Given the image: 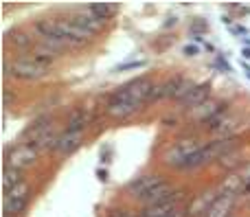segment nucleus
Returning <instances> with one entry per match:
<instances>
[{"label":"nucleus","mask_w":250,"mask_h":217,"mask_svg":"<svg viewBox=\"0 0 250 217\" xmlns=\"http://www.w3.org/2000/svg\"><path fill=\"white\" fill-rule=\"evenodd\" d=\"M156 83L149 77H136L132 81L123 83L105 105V114L112 118H127L136 114L145 103H149V95Z\"/></svg>","instance_id":"nucleus-1"},{"label":"nucleus","mask_w":250,"mask_h":217,"mask_svg":"<svg viewBox=\"0 0 250 217\" xmlns=\"http://www.w3.org/2000/svg\"><path fill=\"white\" fill-rule=\"evenodd\" d=\"M202 145L204 143L198 138V136H182V138H178L176 143L165 152L163 162L167 167H173V169H185V165L189 162V158L193 156Z\"/></svg>","instance_id":"nucleus-2"},{"label":"nucleus","mask_w":250,"mask_h":217,"mask_svg":"<svg viewBox=\"0 0 250 217\" xmlns=\"http://www.w3.org/2000/svg\"><path fill=\"white\" fill-rule=\"evenodd\" d=\"M4 73L16 79L33 81V79H42L48 73V66L40 64L33 55H22V57H16L13 61H4Z\"/></svg>","instance_id":"nucleus-3"},{"label":"nucleus","mask_w":250,"mask_h":217,"mask_svg":"<svg viewBox=\"0 0 250 217\" xmlns=\"http://www.w3.org/2000/svg\"><path fill=\"white\" fill-rule=\"evenodd\" d=\"M31 197V187L29 182H20L18 187H13L11 191H7L2 196V213L4 217H16L26 209Z\"/></svg>","instance_id":"nucleus-4"},{"label":"nucleus","mask_w":250,"mask_h":217,"mask_svg":"<svg viewBox=\"0 0 250 217\" xmlns=\"http://www.w3.org/2000/svg\"><path fill=\"white\" fill-rule=\"evenodd\" d=\"M40 158V152L33 147L31 143H22V145H16V147L11 149V152L7 154V160H4V167H9V169H26V167L35 165Z\"/></svg>","instance_id":"nucleus-5"},{"label":"nucleus","mask_w":250,"mask_h":217,"mask_svg":"<svg viewBox=\"0 0 250 217\" xmlns=\"http://www.w3.org/2000/svg\"><path fill=\"white\" fill-rule=\"evenodd\" d=\"M185 197H187V191H185V189H178L171 197H167V200L160 202V204L145 206V209H143L138 215H141V217H171V215H176L178 211L182 209Z\"/></svg>","instance_id":"nucleus-6"},{"label":"nucleus","mask_w":250,"mask_h":217,"mask_svg":"<svg viewBox=\"0 0 250 217\" xmlns=\"http://www.w3.org/2000/svg\"><path fill=\"white\" fill-rule=\"evenodd\" d=\"M165 178L158 174H145V176H138L136 180H132V182L125 187V191H127V196H132L134 200L141 202L143 197H147L151 191H154L158 184H163Z\"/></svg>","instance_id":"nucleus-7"},{"label":"nucleus","mask_w":250,"mask_h":217,"mask_svg":"<svg viewBox=\"0 0 250 217\" xmlns=\"http://www.w3.org/2000/svg\"><path fill=\"white\" fill-rule=\"evenodd\" d=\"M55 26L60 31L62 39H64L68 46H83V44L90 42L92 35H88L86 31H82L73 20H64V18H55Z\"/></svg>","instance_id":"nucleus-8"},{"label":"nucleus","mask_w":250,"mask_h":217,"mask_svg":"<svg viewBox=\"0 0 250 217\" xmlns=\"http://www.w3.org/2000/svg\"><path fill=\"white\" fill-rule=\"evenodd\" d=\"M220 197V191L217 189H208V191L200 193V196H195L193 200L189 202V206H187V217H200L211 211V206L215 204V200Z\"/></svg>","instance_id":"nucleus-9"},{"label":"nucleus","mask_w":250,"mask_h":217,"mask_svg":"<svg viewBox=\"0 0 250 217\" xmlns=\"http://www.w3.org/2000/svg\"><path fill=\"white\" fill-rule=\"evenodd\" d=\"M208 97H211V83H208V81L195 83V86L189 90V95H187L185 99L180 101V108H185V110H195V108H200V105L207 103Z\"/></svg>","instance_id":"nucleus-10"},{"label":"nucleus","mask_w":250,"mask_h":217,"mask_svg":"<svg viewBox=\"0 0 250 217\" xmlns=\"http://www.w3.org/2000/svg\"><path fill=\"white\" fill-rule=\"evenodd\" d=\"M224 114H226V103L224 101H207L204 105L195 108V121L211 125L213 121H217V118L224 117Z\"/></svg>","instance_id":"nucleus-11"},{"label":"nucleus","mask_w":250,"mask_h":217,"mask_svg":"<svg viewBox=\"0 0 250 217\" xmlns=\"http://www.w3.org/2000/svg\"><path fill=\"white\" fill-rule=\"evenodd\" d=\"M70 20H73L82 31H86L88 35H97L101 29H104V20H99L88 7L82 9V11H77V13H73Z\"/></svg>","instance_id":"nucleus-12"},{"label":"nucleus","mask_w":250,"mask_h":217,"mask_svg":"<svg viewBox=\"0 0 250 217\" xmlns=\"http://www.w3.org/2000/svg\"><path fill=\"white\" fill-rule=\"evenodd\" d=\"M83 143V132H62L60 140L55 145V154L57 156H70L75 149H79Z\"/></svg>","instance_id":"nucleus-13"},{"label":"nucleus","mask_w":250,"mask_h":217,"mask_svg":"<svg viewBox=\"0 0 250 217\" xmlns=\"http://www.w3.org/2000/svg\"><path fill=\"white\" fill-rule=\"evenodd\" d=\"M237 197L239 196H220L215 200V204L211 206V211L207 213V217H233L230 213H233L235 204H237Z\"/></svg>","instance_id":"nucleus-14"},{"label":"nucleus","mask_w":250,"mask_h":217,"mask_svg":"<svg viewBox=\"0 0 250 217\" xmlns=\"http://www.w3.org/2000/svg\"><path fill=\"white\" fill-rule=\"evenodd\" d=\"M92 121V114L86 108H75L66 121V132H83Z\"/></svg>","instance_id":"nucleus-15"},{"label":"nucleus","mask_w":250,"mask_h":217,"mask_svg":"<svg viewBox=\"0 0 250 217\" xmlns=\"http://www.w3.org/2000/svg\"><path fill=\"white\" fill-rule=\"evenodd\" d=\"M4 39H7V44L9 46H13L16 51H31V48H35L33 38H31L29 33H24V31H20V29L9 31Z\"/></svg>","instance_id":"nucleus-16"},{"label":"nucleus","mask_w":250,"mask_h":217,"mask_svg":"<svg viewBox=\"0 0 250 217\" xmlns=\"http://www.w3.org/2000/svg\"><path fill=\"white\" fill-rule=\"evenodd\" d=\"M92 13H95L97 18H99V20H110V18H114L117 16V11H119V4H114V2H92L90 7Z\"/></svg>","instance_id":"nucleus-17"},{"label":"nucleus","mask_w":250,"mask_h":217,"mask_svg":"<svg viewBox=\"0 0 250 217\" xmlns=\"http://www.w3.org/2000/svg\"><path fill=\"white\" fill-rule=\"evenodd\" d=\"M20 182H24V180H22V171L4 167V171H2V191H4V193L11 191V189L18 187Z\"/></svg>","instance_id":"nucleus-18"},{"label":"nucleus","mask_w":250,"mask_h":217,"mask_svg":"<svg viewBox=\"0 0 250 217\" xmlns=\"http://www.w3.org/2000/svg\"><path fill=\"white\" fill-rule=\"evenodd\" d=\"M237 162H242V152L239 149H235V152L226 154L224 158L220 160V167H224V169H230V167H235Z\"/></svg>","instance_id":"nucleus-19"},{"label":"nucleus","mask_w":250,"mask_h":217,"mask_svg":"<svg viewBox=\"0 0 250 217\" xmlns=\"http://www.w3.org/2000/svg\"><path fill=\"white\" fill-rule=\"evenodd\" d=\"M147 61L145 59H136V61H125V64L117 66V73H125V70H138V68H145Z\"/></svg>","instance_id":"nucleus-20"},{"label":"nucleus","mask_w":250,"mask_h":217,"mask_svg":"<svg viewBox=\"0 0 250 217\" xmlns=\"http://www.w3.org/2000/svg\"><path fill=\"white\" fill-rule=\"evenodd\" d=\"M182 55H187V57L200 55V46H195V44H187V46H182Z\"/></svg>","instance_id":"nucleus-21"},{"label":"nucleus","mask_w":250,"mask_h":217,"mask_svg":"<svg viewBox=\"0 0 250 217\" xmlns=\"http://www.w3.org/2000/svg\"><path fill=\"white\" fill-rule=\"evenodd\" d=\"M215 59H217V66H220V68H222V70H224V73H233V66H230V64H229V61H226V57L217 55V57H215Z\"/></svg>","instance_id":"nucleus-22"},{"label":"nucleus","mask_w":250,"mask_h":217,"mask_svg":"<svg viewBox=\"0 0 250 217\" xmlns=\"http://www.w3.org/2000/svg\"><path fill=\"white\" fill-rule=\"evenodd\" d=\"M97 178H99L101 182H105V180H108V171H105V169H97Z\"/></svg>","instance_id":"nucleus-23"},{"label":"nucleus","mask_w":250,"mask_h":217,"mask_svg":"<svg viewBox=\"0 0 250 217\" xmlns=\"http://www.w3.org/2000/svg\"><path fill=\"white\" fill-rule=\"evenodd\" d=\"M242 68H244V73H246V77L250 79V66L246 64V61H242Z\"/></svg>","instance_id":"nucleus-24"},{"label":"nucleus","mask_w":250,"mask_h":217,"mask_svg":"<svg viewBox=\"0 0 250 217\" xmlns=\"http://www.w3.org/2000/svg\"><path fill=\"white\" fill-rule=\"evenodd\" d=\"M171 217H187V209H180L176 215H171Z\"/></svg>","instance_id":"nucleus-25"},{"label":"nucleus","mask_w":250,"mask_h":217,"mask_svg":"<svg viewBox=\"0 0 250 217\" xmlns=\"http://www.w3.org/2000/svg\"><path fill=\"white\" fill-rule=\"evenodd\" d=\"M242 55L246 57V59H250V48H242Z\"/></svg>","instance_id":"nucleus-26"},{"label":"nucleus","mask_w":250,"mask_h":217,"mask_svg":"<svg viewBox=\"0 0 250 217\" xmlns=\"http://www.w3.org/2000/svg\"><path fill=\"white\" fill-rule=\"evenodd\" d=\"M119 217H141V215H129V213H125V211H121V213H119Z\"/></svg>","instance_id":"nucleus-27"}]
</instances>
